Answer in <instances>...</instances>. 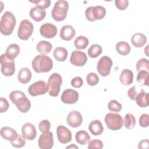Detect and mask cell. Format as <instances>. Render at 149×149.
<instances>
[{"mask_svg": "<svg viewBox=\"0 0 149 149\" xmlns=\"http://www.w3.org/2000/svg\"><path fill=\"white\" fill-rule=\"evenodd\" d=\"M51 128V123L48 120L44 119L41 120L38 125V129L40 132L46 133L49 132Z\"/></svg>", "mask_w": 149, "mask_h": 149, "instance_id": "ab89813d", "label": "cell"}, {"mask_svg": "<svg viewBox=\"0 0 149 149\" xmlns=\"http://www.w3.org/2000/svg\"><path fill=\"white\" fill-rule=\"evenodd\" d=\"M122 108V104L115 100L110 101L108 104V109L112 112H118L121 111Z\"/></svg>", "mask_w": 149, "mask_h": 149, "instance_id": "74e56055", "label": "cell"}, {"mask_svg": "<svg viewBox=\"0 0 149 149\" xmlns=\"http://www.w3.org/2000/svg\"><path fill=\"white\" fill-rule=\"evenodd\" d=\"M119 80L123 85L129 86L131 84L133 81V72L128 69H123L119 76Z\"/></svg>", "mask_w": 149, "mask_h": 149, "instance_id": "44dd1931", "label": "cell"}, {"mask_svg": "<svg viewBox=\"0 0 149 149\" xmlns=\"http://www.w3.org/2000/svg\"><path fill=\"white\" fill-rule=\"evenodd\" d=\"M52 47V45L49 42L42 40L38 42L36 46V49L41 55H45L51 52Z\"/></svg>", "mask_w": 149, "mask_h": 149, "instance_id": "4316f807", "label": "cell"}, {"mask_svg": "<svg viewBox=\"0 0 149 149\" xmlns=\"http://www.w3.org/2000/svg\"><path fill=\"white\" fill-rule=\"evenodd\" d=\"M9 104L7 100L5 98L1 97L0 98V112L1 113L5 112L8 109Z\"/></svg>", "mask_w": 149, "mask_h": 149, "instance_id": "f6af8a7d", "label": "cell"}, {"mask_svg": "<svg viewBox=\"0 0 149 149\" xmlns=\"http://www.w3.org/2000/svg\"><path fill=\"white\" fill-rule=\"evenodd\" d=\"M131 42L134 47L140 48L146 44L147 37L142 33H137L132 36L131 38Z\"/></svg>", "mask_w": 149, "mask_h": 149, "instance_id": "d4e9b609", "label": "cell"}, {"mask_svg": "<svg viewBox=\"0 0 149 149\" xmlns=\"http://www.w3.org/2000/svg\"><path fill=\"white\" fill-rule=\"evenodd\" d=\"M125 127L127 129H132L136 125V119L132 113H127L125 116L123 120Z\"/></svg>", "mask_w": 149, "mask_h": 149, "instance_id": "e575fe53", "label": "cell"}, {"mask_svg": "<svg viewBox=\"0 0 149 149\" xmlns=\"http://www.w3.org/2000/svg\"><path fill=\"white\" fill-rule=\"evenodd\" d=\"M0 133L3 139L10 141L14 140L18 135L15 129L8 126L2 127L1 129Z\"/></svg>", "mask_w": 149, "mask_h": 149, "instance_id": "ffe728a7", "label": "cell"}, {"mask_svg": "<svg viewBox=\"0 0 149 149\" xmlns=\"http://www.w3.org/2000/svg\"><path fill=\"white\" fill-rule=\"evenodd\" d=\"M56 134L58 141L62 144L69 143L72 139L71 131L63 125H59L57 127Z\"/></svg>", "mask_w": 149, "mask_h": 149, "instance_id": "7c38bea8", "label": "cell"}, {"mask_svg": "<svg viewBox=\"0 0 149 149\" xmlns=\"http://www.w3.org/2000/svg\"><path fill=\"white\" fill-rule=\"evenodd\" d=\"M102 47L97 44L91 45L88 49V55L90 57L95 58L98 57L102 53Z\"/></svg>", "mask_w": 149, "mask_h": 149, "instance_id": "836d02e7", "label": "cell"}, {"mask_svg": "<svg viewBox=\"0 0 149 149\" xmlns=\"http://www.w3.org/2000/svg\"><path fill=\"white\" fill-rule=\"evenodd\" d=\"M76 34L74 28L70 25H65L62 27L60 31V37L65 41L72 40Z\"/></svg>", "mask_w": 149, "mask_h": 149, "instance_id": "d6986e66", "label": "cell"}, {"mask_svg": "<svg viewBox=\"0 0 149 149\" xmlns=\"http://www.w3.org/2000/svg\"><path fill=\"white\" fill-rule=\"evenodd\" d=\"M116 51L121 55H126L130 52V46L125 41H119L116 45Z\"/></svg>", "mask_w": 149, "mask_h": 149, "instance_id": "4dcf8cb0", "label": "cell"}, {"mask_svg": "<svg viewBox=\"0 0 149 149\" xmlns=\"http://www.w3.org/2000/svg\"><path fill=\"white\" fill-rule=\"evenodd\" d=\"M149 94L148 93L145 92L143 90L141 89V92L137 94L136 97V102L137 104L141 108L147 107L149 105L148 102Z\"/></svg>", "mask_w": 149, "mask_h": 149, "instance_id": "484cf974", "label": "cell"}, {"mask_svg": "<svg viewBox=\"0 0 149 149\" xmlns=\"http://www.w3.org/2000/svg\"><path fill=\"white\" fill-rule=\"evenodd\" d=\"M88 148H98L101 149L103 148V143L102 142L98 139H94L88 142Z\"/></svg>", "mask_w": 149, "mask_h": 149, "instance_id": "b9f144b4", "label": "cell"}, {"mask_svg": "<svg viewBox=\"0 0 149 149\" xmlns=\"http://www.w3.org/2000/svg\"><path fill=\"white\" fill-rule=\"evenodd\" d=\"M88 130L94 136L101 134L104 131V127L99 120L91 121L88 125Z\"/></svg>", "mask_w": 149, "mask_h": 149, "instance_id": "603a6c76", "label": "cell"}, {"mask_svg": "<svg viewBox=\"0 0 149 149\" xmlns=\"http://www.w3.org/2000/svg\"><path fill=\"white\" fill-rule=\"evenodd\" d=\"M68 51L64 47H56L53 53L55 59L59 62L65 61L68 57Z\"/></svg>", "mask_w": 149, "mask_h": 149, "instance_id": "f1b7e54d", "label": "cell"}, {"mask_svg": "<svg viewBox=\"0 0 149 149\" xmlns=\"http://www.w3.org/2000/svg\"><path fill=\"white\" fill-rule=\"evenodd\" d=\"M33 23L27 19L23 20L20 22L18 29L17 36L21 40H27L33 34Z\"/></svg>", "mask_w": 149, "mask_h": 149, "instance_id": "9c48e42d", "label": "cell"}, {"mask_svg": "<svg viewBox=\"0 0 149 149\" xmlns=\"http://www.w3.org/2000/svg\"><path fill=\"white\" fill-rule=\"evenodd\" d=\"M148 72L145 70L138 72L137 81L141 86H148Z\"/></svg>", "mask_w": 149, "mask_h": 149, "instance_id": "d6a6232c", "label": "cell"}, {"mask_svg": "<svg viewBox=\"0 0 149 149\" xmlns=\"http://www.w3.org/2000/svg\"><path fill=\"white\" fill-rule=\"evenodd\" d=\"M16 23L15 16L9 11L5 12L1 17L0 21L1 33L5 36L12 34Z\"/></svg>", "mask_w": 149, "mask_h": 149, "instance_id": "3957f363", "label": "cell"}, {"mask_svg": "<svg viewBox=\"0 0 149 149\" xmlns=\"http://www.w3.org/2000/svg\"><path fill=\"white\" fill-rule=\"evenodd\" d=\"M48 91V84L43 80L37 81L31 84L28 88V93L31 96L36 97L39 95H44Z\"/></svg>", "mask_w": 149, "mask_h": 149, "instance_id": "30bf717a", "label": "cell"}, {"mask_svg": "<svg viewBox=\"0 0 149 149\" xmlns=\"http://www.w3.org/2000/svg\"><path fill=\"white\" fill-rule=\"evenodd\" d=\"M30 2H32L36 5V6L38 7L41 9H45L48 8L51 4L50 0H40V1H30Z\"/></svg>", "mask_w": 149, "mask_h": 149, "instance_id": "60d3db41", "label": "cell"}, {"mask_svg": "<svg viewBox=\"0 0 149 149\" xmlns=\"http://www.w3.org/2000/svg\"><path fill=\"white\" fill-rule=\"evenodd\" d=\"M83 84V81L82 78L79 76L74 77L71 80V85L74 88H80L82 86Z\"/></svg>", "mask_w": 149, "mask_h": 149, "instance_id": "bcb514c9", "label": "cell"}, {"mask_svg": "<svg viewBox=\"0 0 149 149\" xmlns=\"http://www.w3.org/2000/svg\"><path fill=\"white\" fill-rule=\"evenodd\" d=\"M32 77V74L30 70L27 68H22L20 69L18 74L17 79L20 83L26 84L29 83Z\"/></svg>", "mask_w": 149, "mask_h": 149, "instance_id": "cb8c5ba5", "label": "cell"}, {"mask_svg": "<svg viewBox=\"0 0 149 149\" xmlns=\"http://www.w3.org/2000/svg\"><path fill=\"white\" fill-rule=\"evenodd\" d=\"M112 63V61L109 57L107 56L101 57L97 65V69L98 73L103 77L108 76L110 73Z\"/></svg>", "mask_w": 149, "mask_h": 149, "instance_id": "8fae6325", "label": "cell"}, {"mask_svg": "<svg viewBox=\"0 0 149 149\" xmlns=\"http://www.w3.org/2000/svg\"><path fill=\"white\" fill-rule=\"evenodd\" d=\"M23 136L28 140L34 139L37 135V131L35 126L30 123H26L22 127Z\"/></svg>", "mask_w": 149, "mask_h": 149, "instance_id": "ac0fdd59", "label": "cell"}, {"mask_svg": "<svg viewBox=\"0 0 149 149\" xmlns=\"http://www.w3.org/2000/svg\"><path fill=\"white\" fill-rule=\"evenodd\" d=\"M149 141L148 139H144L141 140L139 143V148H148Z\"/></svg>", "mask_w": 149, "mask_h": 149, "instance_id": "c3c4849f", "label": "cell"}, {"mask_svg": "<svg viewBox=\"0 0 149 149\" xmlns=\"http://www.w3.org/2000/svg\"><path fill=\"white\" fill-rule=\"evenodd\" d=\"M87 61V57L86 54L81 51L75 50L72 52L70 62V63L76 66H83Z\"/></svg>", "mask_w": 149, "mask_h": 149, "instance_id": "5bb4252c", "label": "cell"}, {"mask_svg": "<svg viewBox=\"0 0 149 149\" xmlns=\"http://www.w3.org/2000/svg\"><path fill=\"white\" fill-rule=\"evenodd\" d=\"M31 66L36 73L49 72L53 67V62L50 57L45 55H38L33 59Z\"/></svg>", "mask_w": 149, "mask_h": 149, "instance_id": "7a4b0ae2", "label": "cell"}, {"mask_svg": "<svg viewBox=\"0 0 149 149\" xmlns=\"http://www.w3.org/2000/svg\"><path fill=\"white\" fill-rule=\"evenodd\" d=\"M79 99L78 93L72 89H66L63 91L61 95V101L67 104H73Z\"/></svg>", "mask_w": 149, "mask_h": 149, "instance_id": "2e32d148", "label": "cell"}, {"mask_svg": "<svg viewBox=\"0 0 149 149\" xmlns=\"http://www.w3.org/2000/svg\"><path fill=\"white\" fill-rule=\"evenodd\" d=\"M10 143L12 146L16 148H21L23 147L26 144L25 138L23 135L18 134L17 137L13 141H10Z\"/></svg>", "mask_w": 149, "mask_h": 149, "instance_id": "f35d334b", "label": "cell"}, {"mask_svg": "<svg viewBox=\"0 0 149 149\" xmlns=\"http://www.w3.org/2000/svg\"><path fill=\"white\" fill-rule=\"evenodd\" d=\"M38 147L41 149H50L53 147V134L51 132L43 133L38 139Z\"/></svg>", "mask_w": 149, "mask_h": 149, "instance_id": "4fadbf2b", "label": "cell"}, {"mask_svg": "<svg viewBox=\"0 0 149 149\" xmlns=\"http://www.w3.org/2000/svg\"><path fill=\"white\" fill-rule=\"evenodd\" d=\"M62 83L61 76L57 73L52 74L48 79V94L52 97H57L61 90V86Z\"/></svg>", "mask_w": 149, "mask_h": 149, "instance_id": "5b68a950", "label": "cell"}, {"mask_svg": "<svg viewBox=\"0 0 149 149\" xmlns=\"http://www.w3.org/2000/svg\"><path fill=\"white\" fill-rule=\"evenodd\" d=\"M115 3L116 8L121 10H123L127 8L129 4L127 0H116Z\"/></svg>", "mask_w": 149, "mask_h": 149, "instance_id": "ee69618b", "label": "cell"}, {"mask_svg": "<svg viewBox=\"0 0 149 149\" xmlns=\"http://www.w3.org/2000/svg\"><path fill=\"white\" fill-rule=\"evenodd\" d=\"M46 15L45 9L35 6L33 7L30 10V17L36 22H40L42 20Z\"/></svg>", "mask_w": 149, "mask_h": 149, "instance_id": "7402d4cb", "label": "cell"}, {"mask_svg": "<svg viewBox=\"0 0 149 149\" xmlns=\"http://www.w3.org/2000/svg\"><path fill=\"white\" fill-rule=\"evenodd\" d=\"M1 73L5 76H11L15 72V64L13 59L8 58L5 54L0 57Z\"/></svg>", "mask_w": 149, "mask_h": 149, "instance_id": "ba28073f", "label": "cell"}, {"mask_svg": "<svg viewBox=\"0 0 149 149\" xmlns=\"http://www.w3.org/2000/svg\"><path fill=\"white\" fill-rule=\"evenodd\" d=\"M9 97L20 112L26 113L30 109L31 102L22 91L19 90L13 91L10 93Z\"/></svg>", "mask_w": 149, "mask_h": 149, "instance_id": "6da1fadb", "label": "cell"}, {"mask_svg": "<svg viewBox=\"0 0 149 149\" xmlns=\"http://www.w3.org/2000/svg\"><path fill=\"white\" fill-rule=\"evenodd\" d=\"M127 95L132 100H135L136 97L137 95V93L136 91V87L133 86L130 88H129L127 91Z\"/></svg>", "mask_w": 149, "mask_h": 149, "instance_id": "7dc6e473", "label": "cell"}, {"mask_svg": "<svg viewBox=\"0 0 149 149\" xmlns=\"http://www.w3.org/2000/svg\"><path fill=\"white\" fill-rule=\"evenodd\" d=\"M58 29L56 26L51 23H46L43 24L40 29V34L47 38H54L57 34Z\"/></svg>", "mask_w": 149, "mask_h": 149, "instance_id": "9a60e30c", "label": "cell"}, {"mask_svg": "<svg viewBox=\"0 0 149 149\" xmlns=\"http://www.w3.org/2000/svg\"><path fill=\"white\" fill-rule=\"evenodd\" d=\"M69 8V3L66 1H57L51 11L52 18L56 22L64 20L66 16Z\"/></svg>", "mask_w": 149, "mask_h": 149, "instance_id": "277c9868", "label": "cell"}, {"mask_svg": "<svg viewBox=\"0 0 149 149\" xmlns=\"http://www.w3.org/2000/svg\"><path fill=\"white\" fill-rule=\"evenodd\" d=\"M86 81L88 85L91 86H95L99 82V77L95 73L90 72L87 75Z\"/></svg>", "mask_w": 149, "mask_h": 149, "instance_id": "d590c367", "label": "cell"}, {"mask_svg": "<svg viewBox=\"0 0 149 149\" xmlns=\"http://www.w3.org/2000/svg\"><path fill=\"white\" fill-rule=\"evenodd\" d=\"M106 14V9L104 7L98 5L90 6L85 11L86 19L90 22H94L96 20L102 19Z\"/></svg>", "mask_w": 149, "mask_h": 149, "instance_id": "8992f818", "label": "cell"}, {"mask_svg": "<svg viewBox=\"0 0 149 149\" xmlns=\"http://www.w3.org/2000/svg\"><path fill=\"white\" fill-rule=\"evenodd\" d=\"M136 69L138 72L143 70L148 71L149 70L148 60L145 58H141L140 60H139L136 63Z\"/></svg>", "mask_w": 149, "mask_h": 149, "instance_id": "8d00e7d4", "label": "cell"}, {"mask_svg": "<svg viewBox=\"0 0 149 149\" xmlns=\"http://www.w3.org/2000/svg\"><path fill=\"white\" fill-rule=\"evenodd\" d=\"M66 148H77L78 147H77V146H74L73 144H72V146H68V147H67Z\"/></svg>", "mask_w": 149, "mask_h": 149, "instance_id": "681fc988", "label": "cell"}, {"mask_svg": "<svg viewBox=\"0 0 149 149\" xmlns=\"http://www.w3.org/2000/svg\"><path fill=\"white\" fill-rule=\"evenodd\" d=\"M75 139L79 144L83 146L90 141V136L87 132L81 130L76 133Z\"/></svg>", "mask_w": 149, "mask_h": 149, "instance_id": "83f0119b", "label": "cell"}, {"mask_svg": "<svg viewBox=\"0 0 149 149\" xmlns=\"http://www.w3.org/2000/svg\"><path fill=\"white\" fill-rule=\"evenodd\" d=\"M68 124L72 127H77L80 126L83 122V118L81 113L77 111H72L70 112L66 118Z\"/></svg>", "mask_w": 149, "mask_h": 149, "instance_id": "e0dca14e", "label": "cell"}, {"mask_svg": "<svg viewBox=\"0 0 149 149\" xmlns=\"http://www.w3.org/2000/svg\"><path fill=\"white\" fill-rule=\"evenodd\" d=\"M105 122L108 128L110 130H118L122 128L123 120L119 114L108 113L105 116Z\"/></svg>", "mask_w": 149, "mask_h": 149, "instance_id": "52a82bcc", "label": "cell"}, {"mask_svg": "<svg viewBox=\"0 0 149 149\" xmlns=\"http://www.w3.org/2000/svg\"><path fill=\"white\" fill-rule=\"evenodd\" d=\"M19 52H20L19 46L16 44H12L7 47L6 49L5 54L10 59H13L17 56Z\"/></svg>", "mask_w": 149, "mask_h": 149, "instance_id": "f546056e", "label": "cell"}, {"mask_svg": "<svg viewBox=\"0 0 149 149\" xmlns=\"http://www.w3.org/2000/svg\"><path fill=\"white\" fill-rule=\"evenodd\" d=\"M139 124L143 127H147L149 125V115L144 113L141 115L139 119Z\"/></svg>", "mask_w": 149, "mask_h": 149, "instance_id": "7bdbcfd3", "label": "cell"}, {"mask_svg": "<svg viewBox=\"0 0 149 149\" xmlns=\"http://www.w3.org/2000/svg\"><path fill=\"white\" fill-rule=\"evenodd\" d=\"M88 44V39L86 37L83 36L77 37L74 41V45L78 49H83L86 48Z\"/></svg>", "mask_w": 149, "mask_h": 149, "instance_id": "1f68e13d", "label": "cell"}]
</instances>
